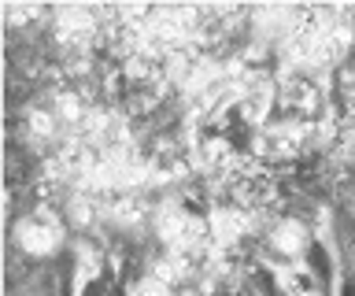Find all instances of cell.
Instances as JSON below:
<instances>
[{
  "mask_svg": "<svg viewBox=\"0 0 355 296\" xmlns=\"http://www.w3.org/2000/svg\"><path fill=\"white\" fill-rule=\"evenodd\" d=\"M63 234H67L63 215H55L52 207H30V211L19 218L15 241L22 245V252H30V256H52V252L63 245Z\"/></svg>",
  "mask_w": 355,
  "mask_h": 296,
  "instance_id": "obj_1",
  "label": "cell"
},
{
  "mask_svg": "<svg viewBox=\"0 0 355 296\" xmlns=\"http://www.w3.org/2000/svg\"><path fill=\"white\" fill-rule=\"evenodd\" d=\"M266 245H270V256L277 263L274 270H282V267H296V263L315 248V241H311V229L300 223V218H282V223L270 229Z\"/></svg>",
  "mask_w": 355,
  "mask_h": 296,
  "instance_id": "obj_2",
  "label": "cell"
}]
</instances>
